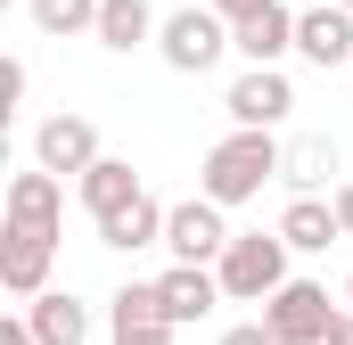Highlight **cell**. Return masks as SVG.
Wrapping results in <instances>:
<instances>
[{"instance_id": "cell-1", "label": "cell", "mask_w": 353, "mask_h": 345, "mask_svg": "<svg viewBox=\"0 0 353 345\" xmlns=\"http://www.w3.org/2000/svg\"><path fill=\"white\" fill-rule=\"evenodd\" d=\"M279 172H288V148H279L271 132H230V140L205 148V165H197V197H214V206L230 214V206L263 197V181H279Z\"/></svg>"}, {"instance_id": "cell-13", "label": "cell", "mask_w": 353, "mask_h": 345, "mask_svg": "<svg viewBox=\"0 0 353 345\" xmlns=\"http://www.w3.org/2000/svg\"><path fill=\"white\" fill-rule=\"evenodd\" d=\"M74 197H83L90 222H107V214H123L132 197H140V172H132V157H99V165L74 181Z\"/></svg>"}, {"instance_id": "cell-2", "label": "cell", "mask_w": 353, "mask_h": 345, "mask_svg": "<svg viewBox=\"0 0 353 345\" xmlns=\"http://www.w3.org/2000/svg\"><path fill=\"white\" fill-rule=\"evenodd\" d=\"M288 255H296V247H288L279 230H239L230 255L214 263V279H222L230 304H271V296L288 288Z\"/></svg>"}, {"instance_id": "cell-9", "label": "cell", "mask_w": 353, "mask_h": 345, "mask_svg": "<svg viewBox=\"0 0 353 345\" xmlns=\"http://www.w3.org/2000/svg\"><path fill=\"white\" fill-rule=\"evenodd\" d=\"M230 50H239L247 66H279V58L296 50V8H288V0H263V8H247V17L230 25Z\"/></svg>"}, {"instance_id": "cell-14", "label": "cell", "mask_w": 353, "mask_h": 345, "mask_svg": "<svg viewBox=\"0 0 353 345\" xmlns=\"http://www.w3.org/2000/svg\"><path fill=\"white\" fill-rule=\"evenodd\" d=\"M157 33H165V17H157L148 0H107V8H99V33H90V41H99V50H115V58H132V50H148Z\"/></svg>"}, {"instance_id": "cell-12", "label": "cell", "mask_w": 353, "mask_h": 345, "mask_svg": "<svg viewBox=\"0 0 353 345\" xmlns=\"http://www.w3.org/2000/svg\"><path fill=\"white\" fill-rule=\"evenodd\" d=\"M157 296H165V321L189 329V321H205V313L222 304V279H214V271H197V263H173V271L157 279Z\"/></svg>"}, {"instance_id": "cell-3", "label": "cell", "mask_w": 353, "mask_h": 345, "mask_svg": "<svg viewBox=\"0 0 353 345\" xmlns=\"http://www.w3.org/2000/svg\"><path fill=\"white\" fill-rule=\"evenodd\" d=\"M222 50H230V17H214L205 0H189L165 17V33H157V58L173 66V75H214L222 66Z\"/></svg>"}, {"instance_id": "cell-24", "label": "cell", "mask_w": 353, "mask_h": 345, "mask_svg": "<svg viewBox=\"0 0 353 345\" xmlns=\"http://www.w3.org/2000/svg\"><path fill=\"white\" fill-rule=\"evenodd\" d=\"M205 8H214V17H230V25H239V17H247V8H263V0H205Z\"/></svg>"}, {"instance_id": "cell-23", "label": "cell", "mask_w": 353, "mask_h": 345, "mask_svg": "<svg viewBox=\"0 0 353 345\" xmlns=\"http://www.w3.org/2000/svg\"><path fill=\"white\" fill-rule=\"evenodd\" d=\"M0 345H33V321L17 313V321H0Z\"/></svg>"}, {"instance_id": "cell-21", "label": "cell", "mask_w": 353, "mask_h": 345, "mask_svg": "<svg viewBox=\"0 0 353 345\" xmlns=\"http://www.w3.org/2000/svg\"><path fill=\"white\" fill-rule=\"evenodd\" d=\"M222 345H279V337H271L263 321H247V329H222Z\"/></svg>"}, {"instance_id": "cell-10", "label": "cell", "mask_w": 353, "mask_h": 345, "mask_svg": "<svg viewBox=\"0 0 353 345\" xmlns=\"http://www.w3.org/2000/svg\"><path fill=\"white\" fill-rule=\"evenodd\" d=\"M296 50L329 75V66H353V17L337 8V0H321V8H304L296 17Z\"/></svg>"}, {"instance_id": "cell-27", "label": "cell", "mask_w": 353, "mask_h": 345, "mask_svg": "<svg viewBox=\"0 0 353 345\" xmlns=\"http://www.w3.org/2000/svg\"><path fill=\"white\" fill-rule=\"evenodd\" d=\"M337 8H345V17H353V0H337Z\"/></svg>"}, {"instance_id": "cell-16", "label": "cell", "mask_w": 353, "mask_h": 345, "mask_svg": "<svg viewBox=\"0 0 353 345\" xmlns=\"http://www.w3.org/2000/svg\"><path fill=\"white\" fill-rule=\"evenodd\" d=\"M25 321H33V345H83V337H90V304H74L66 288L33 296V304H25Z\"/></svg>"}, {"instance_id": "cell-7", "label": "cell", "mask_w": 353, "mask_h": 345, "mask_svg": "<svg viewBox=\"0 0 353 345\" xmlns=\"http://www.w3.org/2000/svg\"><path fill=\"white\" fill-rule=\"evenodd\" d=\"M50 263H58V230H25V222H8L0 230V288L8 296H50Z\"/></svg>"}, {"instance_id": "cell-22", "label": "cell", "mask_w": 353, "mask_h": 345, "mask_svg": "<svg viewBox=\"0 0 353 345\" xmlns=\"http://www.w3.org/2000/svg\"><path fill=\"white\" fill-rule=\"evenodd\" d=\"M329 206H337V230L353 239V181H337V197H329Z\"/></svg>"}, {"instance_id": "cell-4", "label": "cell", "mask_w": 353, "mask_h": 345, "mask_svg": "<svg viewBox=\"0 0 353 345\" xmlns=\"http://www.w3.org/2000/svg\"><path fill=\"white\" fill-rule=\"evenodd\" d=\"M337 313H345V304H329V288H321V279H288V288L263 304V329H271L279 345H329Z\"/></svg>"}, {"instance_id": "cell-18", "label": "cell", "mask_w": 353, "mask_h": 345, "mask_svg": "<svg viewBox=\"0 0 353 345\" xmlns=\"http://www.w3.org/2000/svg\"><path fill=\"white\" fill-rule=\"evenodd\" d=\"M107 329H115V337H132V329H173V321H165L157 279H123V288L107 296Z\"/></svg>"}, {"instance_id": "cell-5", "label": "cell", "mask_w": 353, "mask_h": 345, "mask_svg": "<svg viewBox=\"0 0 353 345\" xmlns=\"http://www.w3.org/2000/svg\"><path fill=\"white\" fill-rule=\"evenodd\" d=\"M230 222H222V206L214 197H181L173 222H165V247H173V263H197V271H214V263L230 255Z\"/></svg>"}, {"instance_id": "cell-28", "label": "cell", "mask_w": 353, "mask_h": 345, "mask_svg": "<svg viewBox=\"0 0 353 345\" xmlns=\"http://www.w3.org/2000/svg\"><path fill=\"white\" fill-rule=\"evenodd\" d=\"M345 296H353V279H345Z\"/></svg>"}, {"instance_id": "cell-26", "label": "cell", "mask_w": 353, "mask_h": 345, "mask_svg": "<svg viewBox=\"0 0 353 345\" xmlns=\"http://www.w3.org/2000/svg\"><path fill=\"white\" fill-rule=\"evenodd\" d=\"M329 345H353V304L337 313V329H329Z\"/></svg>"}, {"instance_id": "cell-20", "label": "cell", "mask_w": 353, "mask_h": 345, "mask_svg": "<svg viewBox=\"0 0 353 345\" xmlns=\"http://www.w3.org/2000/svg\"><path fill=\"white\" fill-rule=\"evenodd\" d=\"M329 172H337V148H329V140H296L279 181H288L296 197H321V181H329Z\"/></svg>"}, {"instance_id": "cell-25", "label": "cell", "mask_w": 353, "mask_h": 345, "mask_svg": "<svg viewBox=\"0 0 353 345\" xmlns=\"http://www.w3.org/2000/svg\"><path fill=\"white\" fill-rule=\"evenodd\" d=\"M115 345H173V329H132V337H115Z\"/></svg>"}, {"instance_id": "cell-19", "label": "cell", "mask_w": 353, "mask_h": 345, "mask_svg": "<svg viewBox=\"0 0 353 345\" xmlns=\"http://www.w3.org/2000/svg\"><path fill=\"white\" fill-rule=\"evenodd\" d=\"M99 8L107 0H33V25L50 41H74V33H99Z\"/></svg>"}, {"instance_id": "cell-15", "label": "cell", "mask_w": 353, "mask_h": 345, "mask_svg": "<svg viewBox=\"0 0 353 345\" xmlns=\"http://www.w3.org/2000/svg\"><path fill=\"white\" fill-rule=\"evenodd\" d=\"M58 214H66V181L58 172H17L8 181V222H25V230H58Z\"/></svg>"}, {"instance_id": "cell-6", "label": "cell", "mask_w": 353, "mask_h": 345, "mask_svg": "<svg viewBox=\"0 0 353 345\" xmlns=\"http://www.w3.org/2000/svg\"><path fill=\"white\" fill-rule=\"evenodd\" d=\"M222 107H230V132H271V124L296 115V83L279 66H247L239 83L222 90Z\"/></svg>"}, {"instance_id": "cell-11", "label": "cell", "mask_w": 353, "mask_h": 345, "mask_svg": "<svg viewBox=\"0 0 353 345\" xmlns=\"http://www.w3.org/2000/svg\"><path fill=\"white\" fill-rule=\"evenodd\" d=\"M165 222H173V206H157L148 189L123 206V214H107L99 222V247H115V255H140V247H165Z\"/></svg>"}, {"instance_id": "cell-8", "label": "cell", "mask_w": 353, "mask_h": 345, "mask_svg": "<svg viewBox=\"0 0 353 345\" xmlns=\"http://www.w3.org/2000/svg\"><path fill=\"white\" fill-rule=\"evenodd\" d=\"M99 157H107V148H99V124H90V115H50V124L33 132V165L58 172V181H66V172L83 181Z\"/></svg>"}, {"instance_id": "cell-17", "label": "cell", "mask_w": 353, "mask_h": 345, "mask_svg": "<svg viewBox=\"0 0 353 345\" xmlns=\"http://www.w3.org/2000/svg\"><path fill=\"white\" fill-rule=\"evenodd\" d=\"M279 239H288L296 255H321V247H337L345 230H337V206H329V197H288V214H279Z\"/></svg>"}]
</instances>
